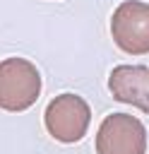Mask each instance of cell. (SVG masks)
I'll use <instances>...</instances> for the list:
<instances>
[{"instance_id":"cell-1","label":"cell","mask_w":149,"mask_h":154,"mask_svg":"<svg viewBox=\"0 0 149 154\" xmlns=\"http://www.w3.org/2000/svg\"><path fill=\"white\" fill-rule=\"evenodd\" d=\"M41 96V75L26 58H5L0 63V108L10 113L26 111Z\"/></svg>"},{"instance_id":"cell-2","label":"cell","mask_w":149,"mask_h":154,"mask_svg":"<svg viewBox=\"0 0 149 154\" xmlns=\"http://www.w3.org/2000/svg\"><path fill=\"white\" fill-rule=\"evenodd\" d=\"M43 123L53 140L62 144H72L87 135L91 123V108L77 94H58L46 106Z\"/></svg>"},{"instance_id":"cell-3","label":"cell","mask_w":149,"mask_h":154,"mask_svg":"<svg viewBox=\"0 0 149 154\" xmlns=\"http://www.w3.org/2000/svg\"><path fill=\"white\" fill-rule=\"evenodd\" d=\"M111 36L115 46L130 55L149 53V2L125 0L111 17Z\"/></svg>"},{"instance_id":"cell-4","label":"cell","mask_w":149,"mask_h":154,"mask_svg":"<svg viewBox=\"0 0 149 154\" xmlns=\"http://www.w3.org/2000/svg\"><path fill=\"white\" fill-rule=\"evenodd\" d=\"M147 130L142 120L127 113H111L96 132V154H144Z\"/></svg>"},{"instance_id":"cell-5","label":"cell","mask_w":149,"mask_h":154,"mask_svg":"<svg viewBox=\"0 0 149 154\" xmlns=\"http://www.w3.org/2000/svg\"><path fill=\"white\" fill-rule=\"evenodd\" d=\"M108 89L115 101L130 103L149 113V67L144 65H118L108 75Z\"/></svg>"}]
</instances>
